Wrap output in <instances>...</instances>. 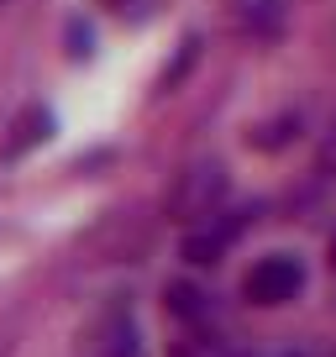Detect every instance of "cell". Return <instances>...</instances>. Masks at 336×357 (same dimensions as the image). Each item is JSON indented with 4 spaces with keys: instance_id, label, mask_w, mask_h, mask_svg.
Wrapping results in <instances>:
<instances>
[{
    "instance_id": "2",
    "label": "cell",
    "mask_w": 336,
    "mask_h": 357,
    "mask_svg": "<svg viewBox=\"0 0 336 357\" xmlns=\"http://www.w3.org/2000/svg\"><path fill=\"white\" fill-rule=\"evenodd\" d=\"M247 231V211H226V215H205V221H194V231L184 236V257L190 263H221L226 247L236 242V236Z\"/></svg>"
},
{
    "instance_id": "4",
    "label": "cell",
    "mask_w": 336,
    "mask_h": 357,
    "mask_svg": "<svg viewBox=\"0 0 336 357\" xmlns=\"http://www.w3.org/2000/svg\"><path fill=\"white\" fill-rule=\"evenodd\" d=\"M168 300H174V310H179V315H200L205 310V294L200 289H190V284H174V289H168Z\"/></svg>"
},
{
    "instance_id": "3",
    "label": "cell",
    "mask_w": 336,
    "mask_h": 357,
    "mask_svg": "<svg viewBox=\"0 0 336 357\" xmlns=\"http://www.w3.org/2000/svg\"><path fill=\"white\" fill-rule=\"evenodd\" d=\"M221 195H226V174L215 163H200V168H190L184 184L174 190V215H179V221H205V215H215Z\"/></svg>"
},
{
    "instance_id": "1",
    "label": "cell",
    "mask_w": 336,
    "mask_h": 357,
    "mask_svg": "<svg viewBox=\"0 0 336 357\" xmlns=\"http://www.w3.org/2000/svg\"><path fill=\"white\" fill-rule=\"evenodd\" d=\"M300 289H305V263L289 257V252L258 257V263L247 268V279H242V300L258 305V310H273V305L300 300Z\"/></svg>"
}]
</instances>
